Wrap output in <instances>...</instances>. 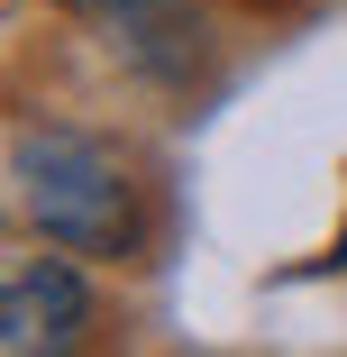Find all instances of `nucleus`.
<instances>
[{"label":"nucleus","instance_id":"nucleus-1","mask_svg":"<svg viewBox=\"0 0 347 357\" xmlns=\"http://www.w3.org/2000/svg\"><path fill=\"white\" fill-rule=\"evenodd\" d=\"M10 202L19 220L46 248H74V257H110L128 248V165L119 147H101L92 128H64V119H19L10 128Z\"/></svg>","mask_w":347,"mask_h":357},{"label":"nucleus","instance_id":"nucleus-2","mask_svg":"<svg viewBox=\"0 0 347 357\" xmlns=\"http://www.w3.org/2000/svg\"><path fill=\"white\" fill-rule=\"evenodd\" d=\"M64 257H19L10 266V284H0V348L10 357H55V348H74L92 330V284Z\"/></svg>","mask_w":347,"mask_h":357},{"label":"nucleus","instance_id":"nucleus-3","mask_svg":"<svg viewBox=\"0 0 347 357\" xmlns=\"http://www.w3.org/2000/svg\"><path fill=\"white\" fill-rule=\"evenodd\" d=\"M64 10H83L119 55H137V64H183L192 55V37H201V19L183 10V0H64Z\"/></svg>","mask_w":347,"mask_h":357}]
</instances>
